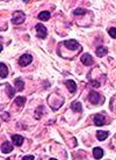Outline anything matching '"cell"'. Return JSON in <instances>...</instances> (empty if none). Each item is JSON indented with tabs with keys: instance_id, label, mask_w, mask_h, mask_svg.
<instances>
[{
	"instance_id": "1",
	"label": "cell",
	"mask_w": 116,
	"mask_h": 160,
	"mask_svg": "<svg viewBox=\"0 0 116 160\" xmlns=\"http://www.w3.org/2000/svg\"><path fill=\"white\" fill-rule=\"evenodd\" d=\"M24 20H26V15H24L23 12H21V11L14 12L13 18H12V22H13L14 24H21Z\"/></svg>"
},
{
	"instance_id": "2",
	"label": "cell",
	"mask_w": 116,
	"mask_h": 160,
	"mask_svg": "<svg viewBox=\"0 0 116 160\" xmlns=\"http://www.w3.org/2000/svg\"><path fill=\"white\" fill-rule=\"evenodd\" d=\"M35 29H36V36L38 38H45L47 37L48 31H47L45 26H43L42 23H37L36 27H35Z\"/></svg>"
},
{
	"instance_id": "3",
	"label": "cell",
	"mask_w": 116,
	"mask_h": 160,
	"mask_svg": "<svg viewBox=\"0 0 116 160\" xmlns=\"http://www.w3.org/2000/svg\"><path fill=\"white\" fill-rule=\"evenodd\" d=\"M63 44L67 48V49H71V50H77L79 49L80 50V44L75 41V39H67V41H64Z\"/></svg>"
},
{
	"instance_id": "4",
	"label": "cell",
	"mask_w": 116,
	"mask_h": 160,
	"mask_svg": "<svg viewBox=\"0 0 116 160\" xmlns=\"http://www.w3.org/2000/svg\"><path fill=\"white\" fill-rule=\"evenodd\" d=\"M31 62H33V56H31V55H28V54L22 55V56L19 58V65H20V66H27V65H29Z\"/></svg>"
},
{
	"instance_id": "5",
	"label": "cell",
	"mask_w": 116,
	"mask_h": 160,
	"mask_svg": "<svg viewBox=\"0 0 116 160\" xmlns=\"http://www.w3.org/2000/svg\"><path fill=\"white\" fill-rule=\"evenodd\" d=\"M93 122H94L95 125L101 127V125H103V124L106 123V118H104L103 115H101V114H96V115L93 116Z\"/></svg>"
},
{
	"instance_id": "6",
	"label": "cell",
	"mask_w": 116,
	"mask_h": 160,
	"mask_svg": "<svg viewBox=\"0 0 116 160\" xmlns=\"http://www.w3.org/2000/svg\"><path fill=\"white\" fill-rule=\"evenodd\" d=\"M80 60H81V63H83L84 65H86V66H91V65H93V63H94L92 56L88 55V54H84V55L81 56Z\"/></svg>"
},
{
	"instance_id": "7",
	"label": "cell",
	"mask_w": 116,
	"mask_h": 160,
	"mask_svg": "<svg viewBox=\"0 0 116 160\" xmlns=\"http://www.w3.org/2000/svg\"><path fill=\"white\" fill-rule=\"evenodd\" d=\"M88 100H90V102H91V103H93V104H98V103H99V101H100V94H98L96 92L92 91V92H90Z\"/></svg>"
},
{
	"instance_id": "8",
	"label": "cell",
	"mask_w": 116,
	"mask_h": 160,
	"mask_svg": "<svg viewBox=\"0 0 116 160\" xmlns=\"http://www.w3.org/2000/svg\"><path fill=\"white\" fill-rule=\"evenodd\" d=\"M12 140H13V144L16 145V146H21L24 142V138L20 135H13L12 136Z\"/></svg>"
},
{
	"instance_id": "9",
	"label": "cell",
	"mask_w": 116,
	"mask_h": 160,
	"mask_svg": "<svg viewBox=\"0 0 116 160\" xmlns=\"http://www.w3.org/2000/svg\"><path fill=\"white\" fill-rule=\"evenodd\" d=\"M64 84H65L66 87L69 88L70 93H74V92L77 91V85H75V83L73 81V80H65Z\"/></svg>"
},
{
	"instance_id": "10",
	"label": "cell",
	"mask_w": 116,
	"mask_h": 160,
	"mask_svg": "<svg viewBox=\"0 0 116 160\" xmlns=\"http://www.w3.org/2000/svg\"><path fill=\"white\" fill-rule=\"evenodd\" d=\"M11 151H13V144L11 142H5L1 145V152L3 153H9Z\"/></svg>"
},
{
	"instance_id": "11",
	"label": "cell",
	"mask_w": 116,
	"mask_h": 160,
	"mask_svg": "<svg viewBox=\"0 0 116 160\" xmlns=\"http://www.w3.org/2000/svg\"><path fill=\"white\" fill-rule=\"evenodd\" d=\"M8 74V70H7V66L4 64V63H0V78L5 79Z\"/></svg>"
},
{
	"instance_id": "12",
	"label": "cell",
	"mask_w": 116,
	"mask_h": 160,
	"mask_svg": "<svg viewBox=\"0 0 116 160\" xmlns=\"http://www.w3.org/2000/svg\"><path fill=\"white\" fill-rule=\"evenodd\" d=\"M93 157H94L95 159H101V158L103 157V151H102V148H101V147H94V150H93Z\"/></svg>"
},
{
	"instance_id": "13",
	"label": "cell",
	"mask_w": 116,
	"mask_h": 160,
	"mask_svg": "<svg viewBox=\"0 0 116 160\" xmlns=\"http://www.w3.org/2000/svg\"><path fill=\"white\" fill-rule=\"evenodd\" d=\"M71 109L73 111H77V113H80L81 111V103L79 101H73L71 103Z\"/></svg>"
},
{
	"instance_id": "14",
	"label": "cell",
	"mask_w": 116,
	"mask_h": 160,
	"mask_svg": "<svg viewBox=\"0 0 116 160\" xmlns=\"http://www.w3.org/2000/svg\"><path fill=\"white\" fill-rule=\"evenodd\" d=\"M50 12H48V11H44V12H41L40 14H38V19L40 20H42V21H48L49 19H50Z\"/></svg>"
},
{
	"instance_id": "15",
	"label": "cell",
	"mask_w": 116,
	"mask_h": 160,
	"mask_svg": "<svg viewBox=\"0 0 116 160\" xmlns=\"http://www.w3.org/2000/svg\"><path fill=\"white\" fill-rule=\"evenodd\" d=\"M108 136H109L108 131H98V132H96V138H98L100 142H103L104 139H107Z\"/></svg>"
},
{
	"instance_id": "16",
	"label": "cell",
	"mask_w": 116,
	"mask_h": 160,
	"mask_svg": "<svg viewBox=\"0 0 116 160\" xmlns=\"http://www.w3.org/2000/svg\"><path fill=\"white\" fill-rule=\"evenodd\" d=\"M107 54H108V49L104 48V47H99V48L96 49V56H98V57H103V56H106Z\"/></svg>"
},
{
	"instance_id": "17",
	"label": "cell",
	"mask_w": 116,
	"mask_h": 160,
	"mask_svg": "<svg viewBox=\"0 0 116 160\" xmlns=\"http://www.w3.org/2000/svg\"><path fill=\"white\" fill-rule=\"evenodd\" d=\"M15 86H16V89H18L19 92L23 91V88H24V83H23V80L16 79V80H15Z\"/></svg>"
},
{
	"instance_id": "18",
	"label": "cell",
	"mask_w": 116,
	"mask_h": 160,
	"mask_svg": "<svg viewBox=\"0 0 116 160\" xmlns=\"http://www.w3.org/2000/svg\"><path fill=\"white\" fill-rule=\"evenodd\" d=\"M26 103V98L24 96H18L15 98V104H18L19 107H22Z\"/></svg>"
},
{
	"instance_id": "19",
	"label": "cell",
	"mask_w": 116,
	"mask_h": 160,
	"mask_svg": "<svg viewBox=\"0 0 116 160\" xmlns=\"http://www.w3.org/2000/svg\"><path fill=\"white\" fill-rule=\"evenodd\" d=\"M6 89H7V94H8V98H13L14 96V88L9 85V84H6Z\"/></svg>"
},
{
	"instance_id": "20",
	"label": "cell",
	"mask_w": 116,
	"mask_h": 160,
	"mask_svg": "<svg viewBox=\"0 0 116 160\" xmlns=\"http://www.w3.org/2000/svg\"><path fill=\"white\" fill-rule=\"evenodd\" d=\"M43 111H44V107L40 106V107H38V108L36 109V111H35V117H36V118H41Z\"/></svg>"
},
{
	"instance_id": "21",
	"label": "cell",
	"mask_w": 116,
	"mask_h": 160,
	"mask_svg": "<svg viewBox=\"0 0 116 160\" xmlns=\"http://www.w3.org/2000/svg\"><path fill=\"white\" fill-rule=\"evenodd\" d=\"M86 13H87V11H86L85 8H77V9H74V12H73L74 15H85Z\"/></svg>"
},
{
	"instance_id": "22",
	"label": "cell",
	"mask_w": 116,
	"mask_h": 160,
	"mask_svg": "<svg viewBox=\"0 0 116 160\" xmlns=\"http://www.w3.org/2000/svg\"><path fill=\"white\" fill-rule=\"evenodd\" d=\"M108 34L110 35V37L116 38V28H110V29L108 30Z\"/></svg>"
},
{
	"instance_id": "23",
	"label": "cell",
	"mask_w": 116,
	"mask_h": 160,
	"mask_svg": "<svg viewBox=\"0 0 116 160\" xmlns=\"http://www.w3.org/2000/svg\"><path fill=\"white\" fill-rule=\"evenodd\" d=\"M90 84H91L93 87H100V83H99V81H95V80H92Z\"/></svg>"
},
{
	"instance_id": "24",
	"label": "cell",
	"mask_w": 116,
	"mask_h": 160,
	"mask_svg": "<svg viewBox=\"0 0 116 160\" xmlns=\"http://www.w3.org/2000/svg\"><path fill=\"white\" fill-rule=\"evenodd\" d=\"M22 160H34V155H26L22 158Z\"/></svg>"
},
{
	"instance_id": "25",
	"label": "cell",
	"mask_w": 116,
	"mask_h": 160,
	"mask_svg": "<svg viewBox=\"0 0 116 160\" xmlns=\"http://www.w3.org/2000/svg\"><path fill=\"white\" fill-rule=\"evenodd\" d=\"M3 119H8V113H3Z\"/></svg>"
},
{
	"instance_id": "26",
	"label": "cell",
	"mask_w": 116,
	"mask_h": 160,
	"mask_svg": "<svg viewBox=\"0 0 116 160\" xmlns=\"http://www.w3.org/2000/svg\"><path fill=\"white\" fill-rule=\"evenodd\" d=\"M49 160H57V159H54V158H51V159H49Z\"/></svg>"
},
{
	"instance_id": "27",
	"label": "cell",
	"mask_w": 116,
	"mask_h": 160,
	"mask_svg": "<svg viewBox=\"0 0 116 160\" xmlns=\"http://www.w3.org/2000/svg\"><path fill=\"white\" fill-rule=\"evenodd\" d=\"M6 160H11V159H6Z\"/></svg>"
}]
</instances>
